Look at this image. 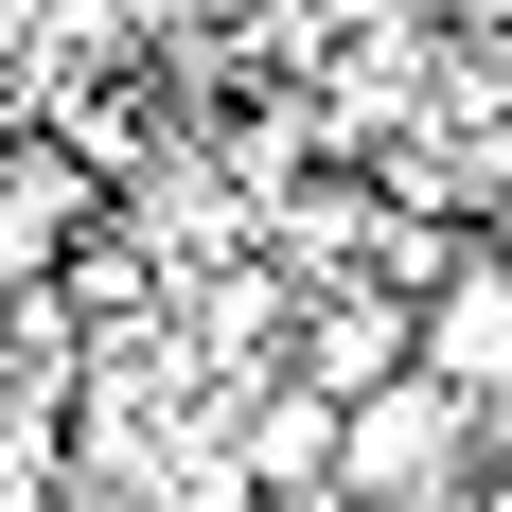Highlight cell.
Returning <instances> with one entry per match:
<instances>
[{"label":"cell","mask_w":512,"mask_h":512,"mask_svg":"<svg viewBox=\"0 0 512 512\" xmlns=\"http://www.w3.org/2000/svg\"><path fill=\"white\" fill-rule=\"evenodd\" d=\"M407 336H424V301H407V283H318V301H301V336H283V371H301L318 407H354V389H389V371H407Z\"/></svg>","instance_id":"3"},{"label":"cell","mask_w":512,"mask_h":512,"mask_svg":"<svg viewBox=\"0 0 512 512\" xmlns=\"http://www.w3.org/2000/svg\"><path fill=\"white\" fill-rule=\"evenodd\" d=\"M71 248H89V159H53L36 124H0V301L53 283Z\"/></svg>","instance_id":"4"},{"label":"cell","mask_w":512,"mask_h":512,"mask_svg":"<svg viewBox=\"0 0 512 512\" xmlns=\"http://www.w3.org/2000/svg\"><path fill=\"white\" fill-rule=\"evenodd\" d=\"M477 248H495V265H512V177H495V195H477Z\"/></svg>","instance_id":"5"},{"label":"cell","mask_w":512,"mask_h":512,"mask_svg":"<svg viewBox=\"0 0 512 512\" xmlns=\"http://www.w3.org/2000/svg\"><path fill=\"white\" fill-rule=\"evenodd\" d=\"M407 371H442L460 407H512V265L477 248H442V283H424V336H407Z\"/></svg>","instance_id":"2"},{"label":"cell","mask_w":512,"mask_h":512,"mask_svg":"<svg viewBox=\"0 0 512 512\" xmlns=\"http://www.w3.org/2000/svg\"><path fill=\"white\" fill-rule=\"evenodd\" d=\"M460 442H477L460 389H442V371H389V389L336 407V495H354V512H424L442 477H460Z\"/></svg>","instance_id":"1"}]
</instances>
